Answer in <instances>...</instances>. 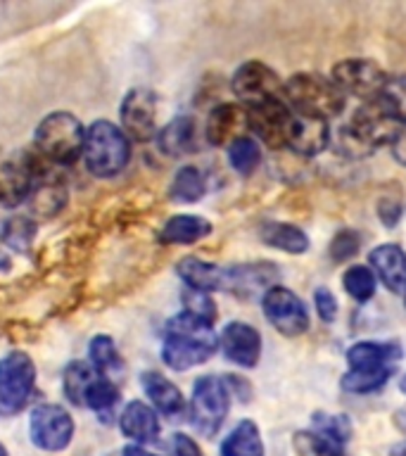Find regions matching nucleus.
<instances>
[{
  "label": "nucleus",
  "mask_w": 406,
  "mask_h": 456,
  "mask_svg": "<svg viewBox=\"0 0 406 456\" xmlns=\"http://www.w3.org/2000/svg\"><path fill=\"white\" fill-rule=\"evenodd\" d=\"M219 349V335L214 333L209 321L188 312L176 314L166 323L162 359L174 370H188L205 363Z\"/></svg>",
  "instance_id": "nucleus-1"
},
{
  "label": "nucleus",
  "mask_w": 406,
  "mask_h": 456,
  "mask_svg": "<svg viewBox=\"0 0 406 456\" xmlns=\"http://www.w3.org/2000/svg\"><path fill=\"white\" fill-rule=\"evenodd\" d=\"M404 356L399 342L361 340L347 349L349 370L342 376V387L352 395H370L383 387Z\"/></svg>",
  "instance_id": "nucleus-2"
},
{
  "label": "nucleus",
  "mask_w": 406,
  "mask_h": 456,
  "mask_svg": "<svg viewBox=\"0 0 406 456\" xmlns=\"http://www.w3.org/2000/svg\"><path fill=\"white\" fill-rule=\"evenodd\" d=\"M397 134V121L385 112V107L378 100H373V102H363L352 114V119L342 128H337L335 135H330V142L340 155L366 157L373 155V150L383 148V145L394 141Z\"/></svg>",
  "instance_id": "nucleus-3"
},
{
  "label": "nucleus",
  "mask_w": 406,
  "mask_h": 456,
  "mask_svg": "<svg viewBox=\"0 0 406 456\" xmlns=\"http://www.w3.org/2000/svg\"><path fill=\"white\" fill-rule=\"evenodd\" d=\"M84 159L93 176L112 178L131 159V141L112 121H93L84 138Z\"/></svg>",
  "instance_id": "nucleus-4"
},
{
  "label": "nucleus",
  "mask_w": 406,
  "mask_h": 456,
  "mask_svg": "<svg viewBox=\"0 0 406 456\" xmlns=\"http://www.w3.org/2000/svg\"><path fill=\"white\" fill-rule=\"evenodd\" d=\"M283 95L292 112L321 117V119L337 117L345 110V98H347L330 78L309 71H299L288 78L283 84Z\"/></svg>",
  "instance_id": "nucleus-5"
},
{
  "label": "nucleus",
  "mask_w": 406,
  "mask_h": 456,
  "mask_svg": "<svg viewBox=\"0 0 406 456\" xmlns=\"http://www.w3.org/2000/svg\"><path fill=\"white\" fill-rule=\"evenodd\" d=\"M85 131L81 121L69 112H50L36 126V148L55 164H74L84 155Z\"/></svg>",
  "instance_id": "nucleus-6"
},
{
  "label": "nucleus",
  "mask_w": 406,
  "mask_h": 456,
  "mask_svg": "<svg viewBox=\"0 0 406 456\" xmlns=\"http://www.w3.org/2000/svg\"><path fill=\"white\" fill-rule=\"evenodd\" d=\"M231 409V390L226 380L216 376H202L192 385L191 423L199 435L214 437L223 426Z\"/></svg>",
  "instance_id": "nucleus-7"
},
{
  "label": "nucleus",
  "mask_w": 406,
  "mask_h": 456,
  "mask_svg": "<svg viewBox=\"0 0 406 456\" xmlns=\"http://www.w3.org/2000/svg\"><path fill=\"white\" fill-rule=\"evenodd\" d=\"M36 390V366L27 352L14 349L0 359V416H17Z\"/></svg>",
  "instance_id": "nucleus-8"
},
{
  "label": "nucleus",
  "mask_w": 406,
  "mask_h": 456,
  "mask_svg": "<svg viewBox=\"0 0 406 456\" xmlns=\"http://www.w3.org/2000/svg\"><path fill=\"white\" fill-rule=\"evenodd\" d=\"M231 88L248 110L273 102V100H285L283 81L278 78V74L269 64L256 62V60L240 64L235 69Z\"/></svg>",
  "instance_id": "nucleus-9"
},
{
  "label": "nucleus",
  "mask_w": 406,
  "mask_h": 456,
  "mask_svg": "<svg viewBox=\"0 0 406 456\" xmlns=\"http://www.w3.org/2000/svg\"><path fill=\"white\" fill-rule=\"evenodd\" d=\"M330 81L345 95H354L363 102H373L383 91V86L387 84V74L373 60L352 57V60H342L335 64L330 71Z\"/></svg>",
  "instance_id": "nucleus-10"
},
{
  "label": "nucleus",
  "mask_w": 406,
  "mask_h": 456,
  "mask_svg": "<svg viewBox=\"0 0 406 456\" xmlns=\"http://www.w3.org/2000/svg\"><path fill=\"white\" fill-rule=\"evenodd\" d=\"M28 435L43 452H62L69 447L74 437V419L60 404L36 406L28 419Z\"/></svg>",
  "instance_id": "nucleus-11"
},
{
  "label": "nucleus",
  "mask_w": 406,
  "mask_h": 456,
  "mask_svg": "<svg viewBox=\"0 0 406 456\" xmlns=\"http://www.w3.org/2000/svg\"><path fill=\"white\" fill-rule=\"evenodd\" d=\"M262 309L271 326L288 338H297L309 328V312L304 302L283 285H273L264 292Z\"/></svg>",
  "instance_id": "nucleus-12"
},
{
  "label": "nucleus",
  "mask_w": 406,
  "mask_h": 456,
  "mask_svg": "<svg viewBox=\"0 0 406 456\" xmlns=\"http://www.w3.org/2000/svg\"><path fill=\"white\" fill-rule=\"evenodd\" d=\"M36 188V164L27 152H0V205L17 207Z\"/></svg>",
  "instance_id": "nucleus-13"
},
{
  "label": "nucleus",
  "mask_w": 406,
  "mask_h": 456,
  "mask_svg": "<svg viewBox=\"0 0 406 456\" xmlns=\"http://www.w3.org/2000/svg\"><path fill=\"white\" fill-rule=\"evenodd\" d=\"M290 121L292 110L285 100H273V102L248 110V128L255 131L256 138L266 142L269 148H285Z\"/></svg>",
  "instance_id": "nucleus-14"
},
{
  "label": "nucleus",
  "mask_w": 406,
  "mask_h": 456,
  "mask_svg": "<svg viewBox=\"0 0 406 456\" xmlns=\"http://www.w3.org/2000/svg\"><path fill=\"white\" fill-rule=\"evenodd\" d=\"M155 93L145 88H134L126 93V98L121 102V124L128 141L134 138L138 142L150 141L155 135Z\"/></svg>",
  "instance_id": "nucleus-15"
},
{
  "label": "nucleus",
  "mask_w": 406,
  "mask_h": 456,
  "mask_svg": "<svg viewBox=\"0 0 406 456\" xmlns=\"http://www.w3.org/2000/svg\"><path fill=\"white\" fill-rule=\"evenodd\" d=\"M219 347L228 362L238 363L242 369H252L262 356V335L255 326L233 321L221 330Z\"/></svg>",
  "instance_id": "nucleus-16"
},
{
  "label": "nucleus",
  "mask_w": 406,
  "mask_h": 456,
  "mask_svg": "<svg viewBox=\"0 0 406 456\" xmlns=\"http://www.w3.org/2000/svg\"><path fill=\"white\" fill-rule=\"evenodd\" d=\"M330 142V126L328 119L321 117H309V114L292 112L290 131H288V141L285 148L297 152L302 157H313L323 152Z\"/></svg>",
  "instance_id": "nucleus-17"
},
{
  "label": "nucleus",
  "mask_w": 406,
  "mask_h": 456,
  "mask_svg": "<svg viewBox=\"0 0 406 456\" xmlns=\"http://www.w3.org/2000/svg\"><path fill=\"white\" fill-rule=\"evenodd\" d=\"M370 271L394 295H406V252L394 242L378 245L369 255Z\"/></svg>",
  "instance_id": "nucleus-18"
},
{
  "label": "nucleus",
  "mask_w": 406,
  "mask_h": 456,
  "mask_svg": "<svg viewBox=\"0 0 406 456\" xmlns=\"http://www.w3.org/2000/svg\"><path fill=\"white\" fill-rule=\"evenodd\" d=\"M248 131V110L233 102L214 107L207 119V141L212 145H231Z\"/></svg>",
  "instance_id": "nucleus-19"
},
{
  "label": "nucleus",
  "mask_w": 406,
  "mask_h": 456,
  "mask_svg": "<svg viewBox=\"0 0 406 456\" xmlns=\"http://www.w3.org/2000/svg\"><path fill=\"white\" fill-rule=\"evenodd\" d=\"M278 281V269L273 264H238L226 269V288L235 295H252L256 290H269Z\"/></svg>",
  "instance_id": "nucleus-20"
},
{
  "label": "nucleus",
  "mask_w": 406,
  "mask_h": 456,
  "mask_svg": "<svg viewBox=\"0 0 406 456\" xmlns=\"http://www.w3.org/2000/svg\"><path fill=\"white\" fill-rule=\"evenodd\" d=\"M119 428L128 440H134V444H145V442L157 440L159 419H157L155 409L145 402H131L121 411Z\"/></svg>",
  "instance_id": "nucleus-21"
},
{
  "label": "nucleus",
  "mask_w": 406,
  "mask_h": 456,
  "mask_svg": "<svg viewBox=\"0 0 406 456\" xmlns=\"http://www.w3.org/2000/svg\"><path fill=\"white\" fill-rule=\"evenodd\" d=\"M176 273L191 290L212 292L226 288V269H221L216 264L202 262L198 256H183L178 262Z\"/></svg>",
  "instance_id": "nucleus-22"
},
{
  "label": "nucleus",
  "mask_w": 406,
  "mask_h": 456,
  "mask_svg": "<svg viewBox=\"0 0 406 456\" xmlns=\"http://www.w3.org/2000/svg\"><path fill=\"white\" fill-rule=\"evenodd\" d=\"M142 390L148 395L157 411L164 416H178L185 409V399L176 385L169 378H164L159 370H145L141 376Z\"/></svg>",
  "instance_id": "nucleus-23"
},
{
  "label": "nucleus",
  "mask_w": 406,
  "mask_h": 456,
  "mask_svg": "<svg viewBox=\"0 0 406 456\" xmlns=\"http://www.w3.org/2000/svg\"><path fill=\"white\" fill-rule=\"evenodd\" d=\"M212 233V224L205 216H195V214H178L171 216L164 224L159 242L162 245H192V242L202 240Z\"/></svg>",
  "instance_id": "nucleus-24"
},
{
  "label": "nucleus",
  "mask_w": 406,
  "mask_h": 456,
  "mask_svg": "<svg viewBox=\"0 0 406 456\" xmlns=\"http://www.w3.org/2000/svg\"><path fill=\"white\" fill-rule=\"evenodd\" d=\"M259 238L269 248H276L288 255H304L309 249V238L302 228L285 224V221H269L259 228Z\"/></svg>",
  "instance_id": "nucleus-25"
},
{
  "label": "nucleus",
  "mask_w": 406,
  "mask_h": 456,
  "mask_svg": "<svg viewBox=\"0 0 406 456\" xmlns=\"http://www.w3.org/2000/svg\"><path fill=\"white\" fill-rule=\"evenodd\" d=\"M159 150L169 157H183L195 148V121L192 117H176L162 128L157 138Z\"/></svg>",
  "instance_id": "nucleus-26"
},
{
  "label": "nucleus",
  "mask_w": 406,
  "mask_h": 456,
  "mask_svg": "<svg viewBox=\"0 0 406 456\" xmlns=\"http://www.w3.org/2000/svg\"><path fill=\"white\" fill-rule=\"evenodd\" d=\"M221 456H264V442L255 420H240L221 442Z\"/></svg>",
  "instance_id": "nucleus-27"
},
{
  "label": "nucleus",
  "mask_w": 406,
  "mask_h": 456,
  "mask_svg": "<svg viewBox=\"0 0 406 456\" xmlns=\"http://www.w3.org/2000/svg\"><path fill=\"white\" fill-rule=\"evenodd\" d=\"M312 433H316L326 442L342 449L352 440V423H349L345 413L316 411L312 416Z\"/></svg>",
  "instance_id": "nucleus-28"
},
{
  "label": "nucleus",
  "mask_w": 406,
  "mask_h": 456,
  "mask_svg": "<svg viewBox=\"0 0 406 456\" xmlns=\"http://www.w3.org/2000/svg\"><path fill=\"white\" fill-rule=\"evenodd\" d=\"M205 191V176L199 174L198 167H181L169 185V198L181 205H191V202H198Z\"/></svg>",
  "instance_id": "nucleus-29"
},
{
  "label": "nucleus",
  "mask_w": 406,
  "mask_h": 456,
  "mask_svg": "<svg viewBox=\"0 0 406 456\" xmlns=\"http://www.w3.org/2000/svg\"><path fill=\"white\" fill-rule=\"evenodd\" d=\"M36 224L28 216H5L0 219V242L14 252H28L34 245Z\"/></svg>",
  "instance_id": "nucleus-30"
},
{
  "label": "nucleus",
  "mask_w": 406,
  "mask_h": 456,
  "mask_svg": "<svg viewBox=\"0 0 406 456\" xmlns=\"http://www.w3.org/2000/svg\"><path fill=\"white\" fill-rule=\"evenodd\" d=\"M88 356H91V366L95 369V373L102 378H110L114 373H121L124 363H121V356L114 347L112 338L107 335H95L88 345Z\"/></svg>",
  "instance_id": "nucleus-31"
},
{
  "label": "nucleus",
  "mask_w": 406,
  "mask_h": 456,
  "mask_svg": "<svg viewBox=\"0 0 406 456\" xmlns=\"http://www.w3.org/2000/svg\"><path fill=\"white\" fill-rule=\"evenodd\" d=\"M84 404L88 409H93L95 413L102 416V420H107L112 416L114 406L119 404V387L110 380V378L98 376L91 383V387L85 390Z\"/></svg>",
  "instance_id": "nucleus-32"
},
{
  "label": "nucleus",
  "mask_w": 406,
  "mask_h": 456,
  "mask_svg": "<svg viewBox=\"0 0 406 456\" xmlns=\"http://www.w3.org/2000/svg\"><path fill=\"white\" fill-rule=\"evenodd\" d=\"M98 378L95 369L85 362H71L64 369V397L69 399L71 404L84 406L85 390L91 387V383Z\"/></svg>",
  "instance_id": "nucleus-33"
},
{
  "label": "nucleus",
  "mask_w": 406,
  "mask_h": 456,
  "mask_svg": "<svg viewBox=\"0 0 406 456\" xmlns=\"http://www.w3.org/2000/svg\"><path fill=\"white\" fill-rule=\"evenodd\" d=\"M378 102L385 107V112L390 114L392 119L406 126V74L387 77V84L378 95Z\"/></svg>",
  "instance_id": "nucleus-34"
},
{
  "label": "nucleus",
  "mask_w": 406,
  "mask_h": 456,
  "mask_svg": "<svg viewBox=\"0 0 406 456\" xmlns=\"http://www.w3.org/2000/svg\"><path fill=\"white\" fill-rule=\"evenodd\" d=\"M228 162H231V167H233L238 174L248 176V174H252V171L259 167V162H262V150H259L255 138L242 135V138H238V141H233L228 145Z\"/></svg>",
  "instance_id": "nucleus-35"
},
{
  "label": "nucleus",
  "mask_w": 406,
  "mask_h": 456,
  "mask_svg": "<svg viewBox=\"0 0 406 456\" xmlns=\"http://www.w3.org/2000/svg\"><path fill=\"white\" fill-rule=\"evenodd\" d=\"M342 285H345L349 297H354L356 302H369L376 295V273L369 266L356 264L342 273Z\"/></svg>",
  "instance_id": "nucleus-36"
},
{
  "label": "nucleus",
  "mask_w": 406,
  "mask_h": 456,
  "mask_svg": "<svg viewBox=\"0 0 406 456\" xmlns=\"http://www.w3.org/2000/svg\"><path fill=\"white\" fill-rule=\"evenodd\" d=\"M64 202H67V191L60 183L36 185L34 192H31L34 212L41 214V216H53V214H57L64 207Z\"/></svg>",
  "instance_id": "nucleus-37"
},
{
  "label": "nucleus",
  "mask_w": 406,
  "mask_h": 456,
  "mask_svg": "<svg viewBox=\"0 0 406 456\" xmlns=\"http://www.w3.org/2000/svg\"><path fill=\"white\" fill-rule=\"evenodd\" d=\"M292 444H295L299 456H345L340 447H335L312 430H302V433L295 435Z\"/></svg>",
  "instance_id": "nucleus-38"
},
{
  "label": "nucleus",
  "mask_w": 406,
  "mask_h": 456,
  "mask_svg": "<svg viewBox=\"0 0 406 456\" xmlns=\"http://www.w3.org/2000/svg\"><path fill=\"white\" fill-rule=\"evenodd\" d=\"M183 302H185V312L192 314V316H199V319L209 321L214 323L216 319V306H214L209 292H199V290H188L183 292Z\"/></svg>",
  "instance_id": "nucleus-39"
},
{
  "label": "nucleus",
  "mask_w": 406,
  "mask_h": 456,
  "mask_svg": "<svg viewBox=\"0 0 406 456\" xmlns=\"http://www.w3.org/2000/svg\"><path fill=\"white\" fill-rule=\"evenodd\" d=\"M359 249V235L354 231H340L330 242V256L335 262H347L349 256L356 255Z\"/></svg>",
  "instance_id": "nucleus-40"
},
{
  "label": "nucleus",
  "mask_w": 406,
  "mask_h": 456,
  "mask_svg": "<svg viewBox=\"0 0 406 456\" xmlns=\"http://www.w3.org/2000/svg\"><path fill=\"white\" fill-rule=\"evenodd\" d=\"M313 306H316V314H319L321 321H335L337 316V299L335 295L328 288H319V290L313 292Z\"/></svg>",
  "instance_id": "nucleus-41"
},
{
  "label": "nucleus",
  "mask_w": 406,
  "mask_h": 456,
  "mask_svg": "<svg viewBox=\"0 0 406 456\" xmlns=\"http://www.w3.org/2000/svg\"><path fill=\"white\" fill-rule=\"evenodd\" d=\"M169 452L171 456H202V449L198 447V442L183 433L171 435Z\"/></svg>",
  "instance_id": "nucleus-42"
},
{
  "label": "nucleus",
  "mask_w": 406,
  "mask_h": 456,
  "mask_svg": "<svg viewBox=\"0 0 406 456\" xmlns=\"http://www.w3.org/2000/svg\"><path fill=\"white\" fill-rule=\"evenodd\" d=\"M378 216L383 221L385 226H394L402 216V205H399V200L394 198H385L380 200V205H378Z\"/></svg>",
  "instance_id": "nucleus-43"
},
{
  "label": "nucleus",
  "mask_w": 406,
  "mask_h": 456,
  "mask_svg": "<svg viewBox=\"0 0 406 456\" xmlns=\"http://www.w3.org/2000/svg\"><path fill=\"white\" fill-rule=\"evenodd\" d=\"M390 150L392 157H394L399 164H404L406 167V126L399 128V134L394 135V141L390 142Z\"/></svg>",
  "instance_id": "nucleus-44"
},
{
  "label": "nucleus",
  "mask_w": 406,
  "mask_h": 456,
  "mask_svg": "<svg viewBox=\"0 0 406 456\" xmlns=\"http://www.w3.org/2000/svg\"><path fill=\"white\" fill-rule=\"evenodd\" d=\"M121 456H157V454L148 452V449L141 447V444H128V447H124Z\"/></svg>",
  "instance_id": "nucleus-45"
},
{
  "label": "nucleus",
  "mask_w": 406,
  "mask_h": 456,
  "mask_svg": "<svg viewBox=\"0 0 406 456\" xmlns=\"http://www.w3.org/2000/svg\"><path fill=\"white\" fill-rule=\"evenodd\" d=\"M10 266H12V264H10V256H7L5 252H0V271H7Z\"/></svg>",
  "instance_id": "nucleus-46"
},
{
  "label": "nucleus",
  "mask_w": 406,
  "mask_h": 456,
  "mask_svg": "<svg viewBox=\"0 0 406 456\" xmlns=\"http://www.w3.org/2000/svg\"><path fill=\"white\" fill-rule=\"evenodd\" d=\"M390 456H406V442H402V444H397V447L392 449Z\"/></svg>",
  "instance_id": "nucleus-47"
},
{
  "label": "nucleus",
  "mask_w": 406,
  "mask_h": 456,
  "mask_svg": "<svg viewBox=\"0 0 406 456\" xmlns=\"http://www.w3.org/2000/svg\"><path fill=\"white\" fill-rule=\"evenodd\" d=\"M399 387H402V392H404V395H406V376H404V380L399 383Z\"/></svg>",
  "instance_id": "nucleus-48"
},
{
  "label": "nucleus",
  "mask_w": 406,
  "mask_h": 456,
  "mask_svg": "<svg viewBox=\"0 0 406 456\" xmlns=\"http://www.w3.org/2000/svg\"><path fill=\"white\" fill-rule=\"evenodd\" d=\"M0 456H7V449H5V444H0Z\"/></svg>",
  "instance_id": "nucleus-49"
}]
</instances>
